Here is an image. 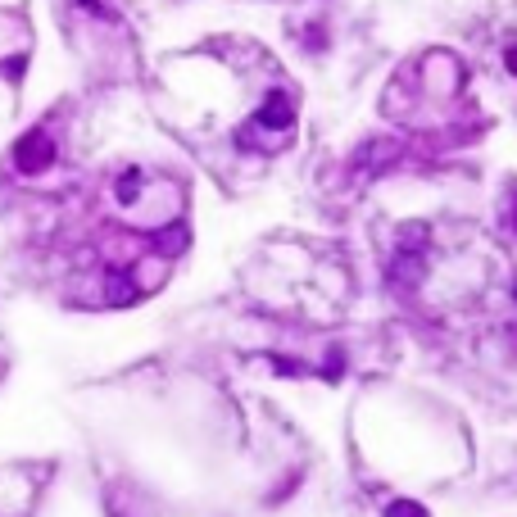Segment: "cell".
<instances>
[{
	"label": "cell",
	"mask_w": 517,
	"mask_h": 517,
	"mask_svg": "<svg viewBox=\"0 0 517 517\" xmlns=\"http://www.w3.org/2000/svg\"><path fill=\"white\" fill-rule=\"evenodd\" d=\"M50 159H55V146L46 141V132H28V137L19 141V150H14V164H19L23 173H37Z\"/></svg>",
	"instance_id": "1"
},
{
	"label": "cell",
	"mask_w": 517,
	"mask_h": 517,
	"mask_svg": "<svg viewBox=\"0 0 517 517\" xmlns=\"http://www.w3.org/2000/svg\"><path fill=\"white\" fill-rule=\"evenodd\" d=\"M386 517H427V513H422L418 504H391V513Z\"/></svg>",
	"instance_id": "2"
},
{
	"label": "cell",
	"mask_w": 517,
	"mask_h": 517,
	"mask_svg": "<svg viewBox=\"0 0 517 517\" xmlns=\"http://www.w3.org/2000/svg\"><path fill=\"white\" fill-rule=\"evenodd\" d=\"M508 69H513V73H517V50H513V55H508Z\"/></svg>",
	"instance_id": "3"
}]
</instances>
